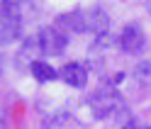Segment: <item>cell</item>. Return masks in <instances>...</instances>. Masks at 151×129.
Instances as JSON below:
<instances>
[{
	"instance_id": "obj_2",
	"label": "cell",
	"mask_w": 151,
	"mask_h": 129,
	"mask_svg": "<svg viewBox=\"0 0 151 129\" xmlns=\"http://www.w3.org/2000/svg\"><path fill=\"white\" fill-rule=\"evenodd\" d=\"M39 39V47H42V54H49V56H59V54L66 51V34H61L56 27H44V29L37 34Z\"/></svg>"
},
{
	"instance_id": "obj_9",
	"label": "cell",
	"mask_w": 151,
	"mask_h": 129,
	"mask_svg": "<svg viewBox=\"0 0 151 129\" xmlns=\"http://www.w3.org/2000/svg\"><path fill=\"white\" fill-rule=\"evenodd\" d=\"M32 76H34V80L37 83H51V80H56L59 78V71H56L54 66H49V63H44V61H37V63H32Z\"/></svg>"
},
{
	"instance_id": "obj_8",
	"label": "cell",
	"mask_w": 151,
	"mask_h": 129,
	"mask_svg": "<svg viewBox=\"0 0 151 129\" xmlns=\"http://www.w3.org/2000/svg\"><path fill=\"white\" fill-rule=\"evenodd\" d=\"M83 17H86V32H93V34H98V37H102V34L107 32L110 17H107L105 10H100V7H93V10L83 12Z\"/></svg>"
},
{
	"instance_id": "obj_10",
	"label": "cell",
	"mask_w": 151,
	"mask_h": 129,
	"mask_svg": "<svg viewBox=\"0 0 151 129\" xmlns=\"http://www.w3.org/2000/svg\"><path fill=\"white\" fill-rule=\"evenodd\" d=\"M137 78H141L144 83L151 80V63H149V61H141V63H139V68H137Z\"/></svg>"
},
{
	"instance_id": "obj_7",
	"label": "cell",
	"mask_w": 151,
	"mask_h": 129,
	"mask_svg": "<svg viewBox=\"0 0 151 129\" xmlns=\"http://www.w3.org/2000/svg\"><path fill=\"white\" fill-rule=\"evenodd\" d=\"M61 78L66 85H71V88H83L88 83V68L83 66V63H66V66L61 68Z\"/></svg>"
},
{
	"instance_id": "obj_3",
	"label": "cell",
	"mask_w": 151,
	"mask_h": 129,
	"mask_svg": "<svg viewBox=\"0 0 151 129\" xmlns=\"http://www.w3.org/2000/svg\"><path fill=\"white\" fill-rule=\"evenodd\" d=\"M144 44H146V34H144V29H141V24L129 22L124 29H122V34H119V47H122V51L139 54L141 49H144Z\"/></svg>"
},
{
	"instance_id": "obj_1",
	"label": "cell",
	"mask_w": 151,
	"mask_h": 129,
	"mask_svg": "<svg viewBox=\"0 0 151 129\" xmlns=\"http://www.w3.org/2000/svg\"><path fill=\"white\" fill-rule=\"evenodd\" d=\"M88 107H90L93 117L107 119V117L117 115L122 110V95H119V90L112 85V83H105V85H100L95 93L88 97Z\"/></svg>"
},
{
	"instance_id": "obj_6",
	"label": "cell",
	"mask_w": 151,
	"mask_h": 129,
	"mask_svg": "<svg viewBox=\"0 0 151 129\" xmlns=\"http://www.w3.org/2000/svg\"><path fill=\"white\" fill-rule=\"evenodd\" d=\"M54 27H56L61 34H66V32H71V34H81V32H86V17H83V12H78V10H73V12H63V15L56 17Z\"/></svg>"
},
{
	"instance_id": "obj_5",
	"label": "cell",
	"mask_w": 151,
	"mask_h": 129,
	"mask_svg": "<svg viewBox=\"0 0 151 129\" xmlns=\"http://www.w3.org/2000/svg\"><path fill=\"white\" fill-rule=\"evenodd\" d=\"M39 54H42V47H39V39H37V37H29V39H24V42L20 44V51H17V56H15L17 68H27V66L32 68V63L42 61V59H39Z\"/></svg>"
},
{
	"instance_id": "obj_11",
	"label": "cell",
	"mask_w": 151,
	"mask_h": 129,
	"mask_svg": "<svg viewBox=\"0 0 151 129\" xmlns=\"http://www.w3.org/2000/svg\"><path fill=\"white\" fill-rule=\"evenodd\" d=\"M0 129H3V119H0Z\"/></svg>"
},
{
	"instance_id": "obj_4",
	"label": "cell",
	"mask_w": 151,
	"mask_h": 129,
	"mask_svg": "<svg viewBox=\"0 0 151 129\" xmlns=\"http://www.w3.org/2000/svg\"><path fill=\"white\" fill-rule=\"evenodd\" d=\"M20 29H22V20L20 15H10L0 5V44H10L20 37Z\"/></svg>"
}]
</instances>
